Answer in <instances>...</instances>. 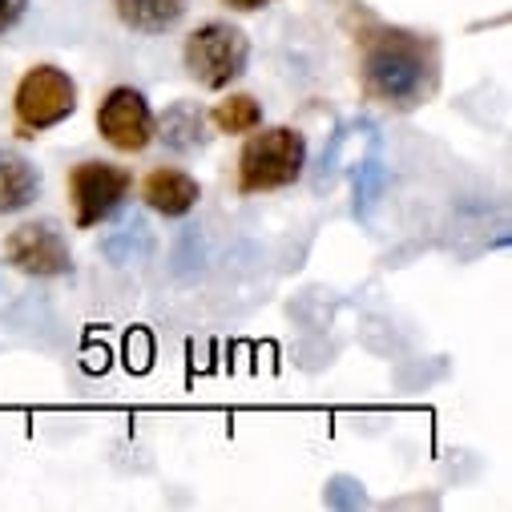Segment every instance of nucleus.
Returning <instances> with one entry per match:
<instances>
[{"instance_id":"ddd939ff","label":"nucleus","mask_w":512,"mask_h":512,"mask_svg":"<svg viewBox=\"0 0 512 512\" xmlns=\"http://www.w3.org/2000/svg\"><path fill=\"white\" fill-rule=\"evenodd\" d=\"M25 9H29V0H0V33L17 29L21 17H25Z\"/></svg>"},{"instance_id":"20e7f679","label":"nucleus","mask_w":512,"mask_h":512,"mask_svg":"<svg viewBox=\"0 0 512 512\" xmlns=\"http://www.w3.org/2000/svg\"><path fill=\"white\" fill-rule=\"evenodd\" d=\"M73 109H77V85L57 65H33L13 93V117L25 138L53 130L65 117H73Z\"/></svg>"},{"instance_id":"1a4fd4ad","label":"nucleus","mask_w":512,"mask_h":512,"mask_svg":"<svg viewBox=\"0 0 512 512\" xmlns=\"http://www.w3.org/2000/svg\"><path fill=\"white\" fill-rule=\"evenodd\" d=\"M37 194H41V170L17 150H0V218L29 210Z\"/></svg>"},{"instance_id":"f8f14e48","label":"nucleus","mask_w":512,"mask_h":512,"mask_svg":"<svg viewBox=\"0 0 512 512\" xmlns=\"http://www.w3.org/2000/svg\"><path fill=\"white\" fill-rule=\"evenodd\" d=\"M210 121L218 125V134H250L263 125V105L250 93H230L210 109Z\"/></svg>"},{"instance_id":"4468645a","label":"nucleus","mask_w":512,"mask_h":512,"mask_svg":"<svg viewBox=\"0 0 512 512\" xmlns=\"http://www.w3.org/2000/svg\"><path fill=\"white\" fill-rule=\"evenodd\" d=\"M226 9H234V13H259V9H267V5H275V0H222Z\"/></svg>"},{"instance_id":"0eeeda50","label":"nucleus","mask_w":512,"mask_h":512,"mask_svg":"<svg viewBox=\"0 0 512 512\" xmlns=\"http://www.w3.org/2000/svg\"><path fill=\"white\" fill-rule=\"evenodd\" d=\"M5 259L33 279H61L73 271L69 242L53 222H25L5 238Z\"/></svg>"},{"instance_id":"9b49d317","label":"nucleus","mask_w":512,"mask_h":512,"mask_svg":"<svg viewBox=\"0 0 512 512\" xmlns=\"http://www.w3.org/2000/svg\"><path fill=\"white\" fill-rule=\"evenodd\" d=\"M190 0H113L125 29L134 33H166L186 17Z\"/></svg>"},{"instance_id":"423d86ee","label":"nucleus","mask_w":512,"mask_h":512,"mask_svg":"<svg viewBox=\"0 0 512 512\" xmlns=\"http://www.w3.org/2000/svg\"><path fill=\"white\" fill-rule=\"evenodd\" d=\"M97 134L117 154H142L154 142V113L150 101L134 85H117L97 105Z\"/></svg>"},{"instance_id":"39448f33","label":"nucleus","mask_w":512,"mask_h":512,"mask_svg":"<svg viewBox=\"0 0 512 512\" xmlns=\"http://www.w3.org/2000/svg\"><path fill=\"white\" fill-rule=\"evenodd\" d=\"M130 186H134V178H130V170L125 166H113V162H97V158H89V162H77L73 170H69V202H73V222L81 226V230H89V226H101L121 202H125V194H130Z\"/></svg>"},{"instance_id":"7ed1b4c3","label":"nucleus","mask_w":512,"mask_h":512,"mask_svg":"<svg viewBox=\"0 0 512 512\" xmlns=\"http://www.w3.org/2000/svg\"><path fill=\"white\" fill-rule=\"evenodd\" d=\"M182 61L186 73L202 85V89H226L234 77L246 73L250 61V41L238 25L230 21H206L198 25L186 45H182Z\"/></svg>"},{"instance_id":"9d476101","label":"nucleus","mask_w":512,"mask_h":512,"mask_svg":"<svg viewBox=\"0 0 512 512\" xmlns=\"http://www.w3.org/2000/svg\"><path fill=\"white\" fill-rule=\"evenodd\" d=\"M154 138H162L166 142V150H174V154H194V150H202L206 146V113H202V105L198 101H174L166 113H162V121H154Z\"/></svg>"},{"instance_id":"6e6552de","label":"nucleus","mask_w":512,"mask_h":512,"mask_svg":"<svg viewBox=\"0 0 512 512\" xmlns=\"http://www.w3.org/2000/svg\"><path fill=\"white\" fill-rule=\"evenodd\" d=\"M198 198H202L198 178H190L186 170H174V166H158L142 182V202L162 218H186L198 206Z\"/></svg>"},{"instance_id":"f03ea898","label":"nucleus","mask_w":512,"mask_h":512,"mask_svg":"<svg viewBox=\"0 0 512 512\" xmlns=\"http://www.w3.org/2000/svg\"><path fill=\"white\" fill-rule=\"evenodd\" d=\"M307 166V138L291 125L275 130H250L242 154H238V194H271L287 190L303 178Z\"/></svg>"},{"instance_id":"f257e3e1","label":"nucleus","mask_w":512,"mask_h":512,"mask_svg":"<svg viewBox=\"0 0 512 512\" xmlns=\"http://www.w3.org/2000/svg\"><path fill=\"white\" fill-rule=\"evenodd\" d=\"M355 37H359V85L367 101L396 113H412L436 97L440 45L432 33L367 21Z\"/></svg>"}]
</instances>
